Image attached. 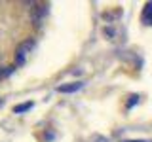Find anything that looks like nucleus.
Instances as JSON below:
<instances>
[{"label": "nucleus", "mask_w": 152, "mask_h": 142, "mask_svg": "<svg viewBox=\"0 0 152 142\" xmlns=\"http://www.w3.org/2000/svg\"><path fill=\"white\" fill-rule=\"evenodd\" d=\"M12 66H0V80H2V78H6V76H10V74H12Z\"/></svg>", "instance_id": "5"}, {"label": "nucleus", "mask_w": 152, "mask_h": 142, "mask_svg": "<svg viewBox=\"0 0 152 142\" xmlns=\"http://www.w3.org/2000/svg\"><path fill=\"white\" fill-rule=\"evenodd\" d=\"M80 87H82V82H74V83H69V85H61V87H57V91H59V93H72V91H78Z\"/></svg>", "instance_id": "3"}, {"label": "nucleus", "mask_w": 152, "mask_h": 142, "mask_svg": "<svg viewBox=\"0 0 152 142\" xmlns=\"http://www.w3.org/2000/svg\"><path fill=\"white\" fill-rule=\"evenodd\" d=\"M141 21L145 23V25H152V0H150V2H146L145 8H142Z\"/></svg>", "instance_id": "2"}, {"label": "nucleus", "mask_w": 152, "mask_h": 142, "mask_svg": "<svg viewBox=\"0 0 152 142\" xmlns=\"http://www.w3.org/2000/svg\"><path fill=\"white\" fill-rule=\"evenodd\" d=\"M126 142H145V140H126Z\"/></svg>", "instance_id": "6"}, {"label": "nucleus", "mask_w": 152, "mask_h": 142, "mask_svg": "<svg viewBox=\"0 0 152 142\" xmlns=\"http://www.w3.org/2000/svg\"><path fill=\"white\" fill-rule=\"evenodd\" d=\"M32 108V102H27V104H19V106L13 108V112L15 114H21V112H27V110H31Z\"/></svg>", "instance_id": "4"}, {"label": "nucleus", "mask_w": 152, "mask_h": 142, "mask_svg": "<svg viewBox=\"0 0 152 142\" xmlns=\"http://www.w3.org/2000/svg\"><path fill=\"white\" fill-rule=\"evenodd\" d=\"M32 47H34V40H25L23 44H19L17 51H15V61H17V64H23V63H25L27 55L31 53Z\"/></svg>", "instance_id": "1"}]
</instances>
